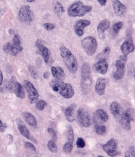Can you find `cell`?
<instances>
[{
	"mask_svg": "<svg viewBox=\"0 0 135 157\" xmlns=\"http://www.w3.org/2000/svg\"><path fill=\"white\" fill-rule=\"evenodd\" d=\"M53 10L54 11L55 13L60 16V15H62L63 13L65 12V9L64 6H62V5L58 1H56L53 5Z\"/></svg>",
	"mask_w": 135,
	"mask_h": 157,
	"instance_id": "cell-29",
	"label": "cell"
},
{
	"mask_svg": "<svg viewBox=\"0 0 135 157\" xmlns=\"http://www.w3.org/2000/svg\"><path fill=\"white\" fill-rule=\"evenodd\" d=\"M46 106H47L46 102L43 100H40L39 101L37 102V103L36 104V107L37 108V110L39 111L44 110Z\"/></svg>",
	"mask_w": 135,
	"mask_h": 157,
	"instance_id": "cell-34",
	"label": "cell"
},
{
	"mask_svg": "<svg viewBox=\"0 0 135 157\" xmlns=\"http://www.w3.org/2000/svg\"><path fill=\"white\" fill-rule=\"evenodd\" d=\"M51 72L53 77L56 79L62 81L66 78V74L64 71L61 67L52 66L51 68Z\"/></svg>",
	"mask_w": 135,
	"mask_h": 157,
	"instance_id": "cell-24",
	"label": "cell"
},
{
	"mask_svg": "<svg viewBox=\"0 0 135 157\" xmlns=\"http://www.w3.org/2000/svg\"><path fill=\"white\" fill-rule=\"evenodd\" d=\"M18 18L20 22L26 24H29L33 22L34 15L29 5H26L21 8L18 14Z\"/></svg>",
	"mask_w": 135,
	"mask_h": 157,
	"instance_id": "cell-5",
	"label": "cell"
},
{
	"mask_svg": "<svg viewBox=\"0 0 135 157\" xmlns=\"http://www.w3.org/2000/svg\"><path fill=\"white\" fill-rule=\"evenodd\" d=\"M106 127L103 124H97L95 127V132L98 135H103L106 132Z\"/></svg>",
	"mask_w": 135,
	"mask_h": 157,
	"instance_id": "cell-30",
	"label": "cell"
},
{
	"mask_svg": "<svg viewBox=\"0 0 135 157\" xmlns=\"http://www.w3.org/2000/svg\"><path fill=\"white\" fill-rule=\"evenodd\" d=\"M116 71L113 73V77L116 80H120L123 78L125 75V66L124 62L118 59L116 61Z\"/></svg>",
	"mask_w": 135,
	"mask_h": 157,
	"instance_id": "cell-13",
	"label": "cell"
},
{
	"mask_svg": "<svg viewBox=\"0 0 135 157\" xmlns=\"http://www.w3.org/2000/svg\"><path fill=\"white\" fill-rule=\"evenodd\" d=\"M44 27L47 31H51L56 28V25L51 23H45L44 24Z\"/></svg>",
	"mask_w": 135,
	"mask_h": 157,
	"instance_id": "cell-41",
	"label": "cell"
},
{
	"mask_svg": "<svg viewBox=\"0 0 135 157\" xmlns=\"http://www.w3.org/2000/svg\"><path fill=\"white\" fill-rule=\"evenodd\" d=\"M76 108V105L75 104H72L66 108L64 110V114L66 116V120L69 122H73L75 120L74 114H75V110Z\"/></svg>",
	"mask_w": 135,
	"mask_h": 157,
	"instance_id": "cell-23",
	"label": "cell"
},
{
	"mask_svg": "<svg viewBox=\"0 0 135 157\" xmlns=\"http://www.w3.org/2000/svg\"><path fill=\"white\" fill-rule=\"evenodd\" d=\"M109 116L106 112L102 109H97L94 113V120L96 125L101 124L107 122Z\"/></svg>",
	"mask_w": 135,
	"mask_h": 157,
	"instance_id": "cell-15",
	"label": "cell"
},
{
	"mask_svg": "<svg viewBox=\"0 0 135 157\" xmlns=\"http://www.w3.org/2000/svg\"><path fill=\"white\" fill-rule=\"evenodd\" d=\"M92 6L90 5H85L82 2L78 1L71 5L68 10V14L70 17L84 16L87 13L91 12Z\"/></svg>",
	"mask_w": 135,
	"mask_h": 157,
	"instance_id": "cell-3",
	"label": "cell"
},
{
	"mask_svg": "<svg viewBox=\"0 0 135 157\" xmlns=\"http://www.w3.org/2000/svg\"><path fill=\"white\" fill-rule=\"evenodd\" d=\"M81 45L88 56H92L97 49V42L95 38L89 36L84 38L81 41Z\"/></svg>",
	"mask_w": 135,
	"mask_h": 157,
	"instance_id": "cell-6",
	"label": "cell"
},
{
	"mask_svg": "<svg viewBox=\"0 0 135 157\" xmlns=\"http://www.w3.org/2000/svg\"><path fill=\"white\" fill-rule=\"evenodd\" d=\"M73 150V145L71 142H67L63 146V151L66 153L69 154Z\"/></svg>",
	"mask_w": 135,
	"mask_h": 157,
	"instance_id": "cell-35",
	"label": "cell"
},
{
	"mask_svg": "<svg viewBox=\"0 0 135 157\" xmlns=\"http://www.w3.org/2000/svg\"><path fill=\"white\" fill-rule=\"evenodd\" d=\"M28 69H29V72L32 75V77H33V78L34 79H37L38 77V71L36 69V68L34 66L30 65L28 66Z\"/></svg>",
	"mask_w": 135,
	"mask_h": 157,
	"instance_id": "cell-33",
	"label": "cell"
},
{
	"mask_svg": "<svg viewBox=\"0 0 135 157\" xmlns=\"http://www.w3.org/2000/svg\"><path fill=\"white\" fill-rule=\"evenodd\" d=\"M90 25V21L87 20H78L75 21L74 25V32L78 37H81L84 34V29Z\"/></svg>",
	"mask_w": 135,
	"mask_h": 157,
	"instance_id": "cell-11",
	"label": "cell"
},
{
	"mask_svg": "<svg viewBox=\"0 0 135 157\" xmlns=\"http://www.w3.org/2000/svg\"><path fill=\"white\" fill-rule=\"evenodd\" d=\"M22 116L25 122L29 126L36 128L37 126V122L36 118L29 112H24L22 113Z\"/></svg>",
	"mask_w": 135,
	"mask_h": 157,
	"instance_id": "cell-25",
	"label": "cell"
},
{
	"mask_svg": "<svg viewBox=\"0 0 135 157\" xmlns=\"http://www.w3.org/2000/svg\"><path fill=\"white\" fill-rule=\"evenodd\" d=\"M0 25H1V22H0Z\"/></svg>",
	"mask_w": 135,
	"mask_h": 157,
	"instance_id": "cell-52",
	"label": "cell"
},
{
	"mask_svg": "<svg viewBox=\"0 0 135 157\" xmlns=\"http://www.w3.org/2000/svg\"><path fill=\"white\" fill-rule=\"evenodd\" d=\"M93 69L96 73L101 75H105L108 69V65L105 60L97 61L93 66Z\"/></svg>",
	"mask_w": 135,
	"mask_h": 157,
	"instance_id": "cell-20",
	"label": "cell"
},
{
	"mask_svg": "<svg viewBox=\"0 0 135 157\" xmlns=\"http://www.w3.org/2000/svg\"><path fill=\"white\" fill-rule=\"evenodd\" d=\"M6 124L3 123L2 121L1 120H0V132H4L6 128Z\"/></svg>",
	"mask_w": 135,
	"mask_h": 157,
	"instance_id": "cell-43",
	"label": "cell"
},
{
	"mask_svg": "<svg viewBox=\"0 0 135 157\" xmlns=\"http://www.w3.org/2000/svg\"><path fill=\"white\" fill-rule=\"evenodd\" d=\"M98 157H104L102 156V155H98Z\"/></svg>",
	"mask_w": 135,
	"mask_h": 157,
	"instance_id": "cell-51",
	"label": "cell"
},
{
	"mask_svg": "<svg viewBox=\"0 0 135 157\" xmlns=\"http://www.w3.org/2000/svg\"><path fill=\"white\" fill-rule=\"evenodd\" d=\"M120 60H121V61H123V62H126L127 61V56H124V55H123L122 56H120Z\"/></svg>",
	"mask_w": 135,
	"mask_h": 157,
	"instance_id": "cell-45",
	"label": "cell"
},
{
	"mask_svg": "<svg viewBox=\"0 0 135 157\" xmlns=\"http://www.w3.org/2000/svg\"><path fill=\"white\" fill-rule=\"evenodd\" d=\"M135 118V110L133 109H128L126 111L124 112L119 121L123 128L129 130L131 128V122L134 121Z\"/></svg>",
	"mask_w": 135,
	"mask_h": 157,
	"instance_id": "cell-7",
	"label": "cell"
},
{
	"mask_svg": "<svg viewBox=\"0 0 135 157\" xmlns=\"http://www.w3.org/2000/svg\"><path fill=\"white\" fill-rule=\"evenodd\" d=\"M68 139L69 140V142H71L73 144L74 137L73 130L72 126H69L68 128Z\"/></svg>",
	"mask_w": 135,
	"mask_h": 157,
	"instance_id": "cell-36",
	"label": "cell"
},
{
	"mask_svg": "<svg viewBox=\"0 0 135 157\" xmlns=\"http://www.w3.org/2000/svg\"><path fill=\"white\" fill-rule=\"evenodd\" d=\"M35 46L37 48V53L41 55L45 63H48L49 60V51L48 48H46L40 40H38L36 42Z\"/></svg>",
	"mask_w": 135,
	"mask_h": 157,
	"instance_id": "cell-10",
	"label": "cell"
},
{
	"mask_svg": "<svg viewBox=\"0 0 135 157\" xmlns=\"http://www.w3.org/2000/svg\"><path fill=\"white\" fill-rule=\"evenodd\" d=\"M110 22L107 20H103L101 21L97 26V33L98 36L101 40L105 39V32L109 29Z\"/></svg>",
	"mask_w": 135,
	"mask_h": 157,
	"instance_id": "cell-21",
	"label": "cell"
},
{
	"mask_svg": "<svg viewBox=\"0 0 135 157\" xmlns=\"http://www.w3.org/2000/svg\"><path fill=\"white\" fill-rule=\"evenodd\" d=\"M26 1H27V2H33L35 0H26Z\"/></svg>",
	"mask_w": 135,
	"mask_h": 157,
	"instance_id": "cell-50",
	"label": "cell"
},
{
	"mask_svg": "<svg viewBox=\"0 0 135 157\" xmlns=\"http://www.w3.org/2000/svg\"><path fill=\"white\" fill-rule=\"evenodd\" d=\"M3 50L5 53L10 54L12 50V44L10 42H7L3 46Z\"/></svg>",
	"mask_w": 135,
	"mask_h": 157,
	"instance_id": "cell-37",
	"label": "cell"
},
{
	"mask_svg": "<svg viewBox=\"0 0 135 157\" xmlns=\"http://www.w3.org/2000/svg\"><path fill=\"white\" fill-rule=\"evenodd\" d=\"M128 153L129 154L131 157H135V147L134 146H132L129 149V152Z\"/></svg>",
	"mask_w": 135,
	"mask_h": 157,
	"instance_id": "cell-44",
	"label": "cell"
},
{
	"mask_svg": "<svg viewBox=\"0 0 135 157\" xmlns=\"http://www.w3.org/2000/svg\"><path fill=\"white\" fill-rule=\"evenodd\" d=\"M17 122L18 128L19 131H20L21 134L24 137H25L26 138H27L28 140H31V141H33L34 142H36V141L33 140H35V139H33L30 136V134L28 128H26V126L22 122V121L20 120H17Z\"/></svg>",
	"mask_w": 135,
	"mask_h": 157,
	"instance_id": "cell-22",
	"label": "cell"
},
{
	"mask_svg": "<svg viewBox=\"0 0 135 157\" xmlns=\"http://www.w3.org/2000/svg\"><path fill=\"white\" fill-rule=\"evenodd\" d=\"M123 25L124 24H123V22H119L117 23H116L115 25L113 26L112 32H113V34L115 35V36H116L118 34L120 29L123 28Z\"/></svg>",
	"mask_w": 135,
	"mask_h": 157,
	"instance_id": "cell-31",
	"label": "cell"
},
{
	"mask_svg": "<svg viewBox=\"0 0 135 157\" xmlns=\"http://www.w3.org/2000/svg\"><path fill=\"white\" fill-rule=\"evenodd\" d=\"M22 49L23 48L21 45L20 37L18 34H15L13 38L12 50L10 54L13 56H16L18 53L22 52Z\"/></svg>",
	"mask_w": 135,
	"mask_h": 157,
	"instance_id": "cell-12",
	"label": "cell"
},
{
	"mask_svg": "<svg viewBox=\"0 0 135 157\" xmlns=\"http://www.w3.org/2000/svg\"><path fill=\"white\" fill-rule=\"evenodd\" d=\"M49 72H48V71H45V73H44V78L45 79H48L49 77Z\"/></svg>",
	"mask_w": 135,
	"mask_h": 157,
	"instance_id": "cell-48",
	"label": "cell"
},
{
	"mask_svg": "<svg viewBox=\"0 0 135 157\" xmlns=\"http://www.w3.org/2000/svg\"><path fill=\"white\" fill-rule=\"evenodd\" d=\"M24 87L28 93V98L30 103H36L38 98L39 94L33 84L29 81L26 80L24 81Z\"/></svg>",
	"mask_w": 135,
	"mask_h": 157,
	"instance_id": "cell-9",
	"label": "cell"
},
{
	"mask_svg": "<svg viewBox=\"0 0 135 157\" xmlns=\"http://www.w3.org/2000/svg\"><path fill=\"white\" fill-rule=\"evenodd\" d=\"M60 94L66 99H69L73 97L74 94L73 86L70 83H64L60 90Z\"/></svg>",
	"mask_w": 135,
	"mask_h": 157,
	"instance_id": "cell-19",
	"label": "cell"
},
{
	"mask_svg": "<svg viewBox=\"0 0 135 157\" xmlns=\"http://www.w3.org/2000/svg\"><path fill=\"white\" fill-rule=\"evenodd\" d=\"M125 157H131V156L129 155V153H128V152H126V153H125Z\"/></svg>",
	"mask_w": 135,
	"mask_h": 157,
	"instance_id": "cell-49",
	"label": "cell"
},
{
	"mask_svg": "<svg viewBox=\"0 0 135 157\" xmlns=\"http://www.w3.org/2000/svg\"><path fill=\"white\" fill-rule=\"evenodd\" d=\"M25 146L26 149H30L31 150H32L33 151L36 152V147H34V146L32 144V143H30V142H26L25 144Z\"/></svg>",
	"mask_w": 135,
	"mask_h": 157,
	"instance_id": "cell-42",
	"label": "cell"
},
{
	"mask_svg": "<svg viewBox=\"0 0 135 157\" xmlns=\"http://www.w3.org/2000/svg\"><path fill=\"white\" fill-rule=\"evenodd\" d=\"M120 49L124 56H127L128 54L134 51L135 45L133 41V38L132 37L128 38L127 40L123 42V44L121 46Z\"/></svg>",
	"mask_w": 135,
	"mask_h": 157,
	"instance_id": "cell-14",
	"label": "cell"
},
{
	"mask_svg": "<svg viewBox=\"0 0 135 157\" xmlns=\"http://www.w3.org/2000/svg\"><path fill=\"white\" fill-rule=\"evenodd\" d=\"M47 147L49 150L52 153H56L58 151V146L55 143V141L50 140L48 142Z\"/></svg>",
	"mask_w": 135,
	"mask_h": 157,
	"instance_id": "cell-32",
	"label": "cell"
},
{
	"mask_svg": "<svg viewBox=\"0 0 135 157\" xmlns=\"http://www.w3.org/2000/svg\"><path fill=\"white\" fill-rule=\"evenodd\" d=\"M65 83L62 80L58 79H54L51 81L50 83V86L53 89V91H59L62 89V87L64 86Z\"/></svg>",
	"mask_w": 135,
	"mask_h": 157,
	"instance_id": "cell-27",
	"label": "cell"
},
{
	"mask_svg": "<svg viewBox=\"0 0 135 157\" xmlns=\"http://www.w3.org/2000/svg\"><path fill=\"white\" fill-rule=\"evenodd\" d=\"M78 124L82 128H89L92 124V119L89 111L84 108H80L77 113Z\"/></svg>",
	"mask_w": 135,
	"mask_h": 157,
	"instance_id": "cell-4",
	"label": "cell"
},
{
	"mask_svg": "<svg viewBox=\"0 0 135 157\" xmlns=\"http://www.w3.org/2000/svg\"><path fill=\"white\" fill-rule=\"evenodd\" d=\"M102 147L110 157H115L120 154L117 151L118 142L114 138H112L106 144L102 145Z\"/></svg>",
	"mask_w": 135,
	"mask_h": 157,
	"instance_id": "cell-8",
	"label": "cell"
},
{
	"mask_svg": "<svg viewBox=\"0 0 135 157\" xmlns=\"http://www.w3.org/2000/svg\"><path fill=\"white\" fill-rule=\"evenodd\" d=\"M13 91L14 92L15 94L18 98H21V99L24 98L25 92L24 87L20 83L18 82L17 81L15 82L14 85V86H13Z\"/></svg>",
	"mask_w": 135,
	"mask_h": 157,
	"instance_id": "cell-26",
	"label": "cell"
},
{
	"mask_svg": "<svg viewBox=\"0 0 135 157\" xmlns=\"http://www.w3.org/2000/svg\"><path fill=\"white\" fill-rule=\"evenodd\" d=\"M48 132H49L50 136L52 137V140L53 141H56V139H57V135H56V131L52 128H49L48 129Z\"/></svg>",
	"mask_w": 135,
	"mask_h": 157,
	"instance_id": "cell-40",
	"label": "cell"
},
{
	"mask_svg": "<svg viewBox=\"0 0 135 157\" xmlns=\"http://www.w3.org/2000/svg\"><path fill=\"white\" fill-rule=\"evenodd\" d=\"M113 8L115 14L117 16L123 17L127 12V8L119 0H114L113 2Z\"/></svg>",
	"mask_w": 135,
	"mask_h": 157,
	"instance_id": "cell-16",
	"label": "cell"
},
{
	"mask_svg": "<svg viewBox=\"0 0 135 157\" xmlns=\"http://www.w3.org/2000/svg\"><path fill=\"white\" fill-rule=\"evenodd\" d=\"M109 81L108 79L106 78L101 77L97 80L96 86H95V91L99 95H104L105 91V87L106 84Z\"/></svg>",
	"mask_w": 135,
	"mask_h": 157,
	"instance_id": "cell-17",
	"label": "cell"
},
{
	"mask_svg": "<svg viewBox=\"0 0 135 157\" xmlns=\"http://www.w3.org/2000/svg\"><path fill=\"white\" fill-rule=\"evenodd\" d=\"M60 54L68 71L72 73H75L77 71V60L74 54L66 46H61Z\"/></svg>",
	"mask_w": 135,
	"mask_h": 157,
	"instance_id": "cell-1",
	"label": "cell"
},
{
	"mask_svg": "<svg viewBox=\"0 0 135 157\" xmlns=\"http://www.w3.org/2000/svg\"><path fill=\"white\" fill-rule=\"evenodd\" d=\"M128 75L132 77H134L135 75V65L133 63H130L128 66Z\"/></svg>",
	"mask_w": 135,
	"mask_h": 157,
	"instance_id": "cell-38",
	"label": "cell"
},
{
	"mask_svg": "<svg viewBox=\"0 0 135 157\" xmlns=\"http://www.w3.org/2000/svg\"><path fill=\"white\" fill-rule=\"evenodd\" d=\"M110 52H111L110 48L107 46L103 50L102 52L99 53L96 56V61H102V60H105V61H106L108 59V58H109Z\"/></svg>",
	"mask_w": 135,
	"mask_h": 157,
	"instance_id": "cell-28",
	"label": "cell"
},
{
	"mask_svg": "<svg viewBox=\"0 0 135 157\" xmlns=\"http://www.w3.org/2000/svg\"><path fill=\"white\" fill-rule=\"evenodd\" d=\"M3 83V75L2 73V71L0 69V86L2 85Z\"/></svg>",
	"mask_w": 135,
	"mask_h": 157,
	"instance_id": "cell-46",
	"label": "cell"
},
{
	"mask_svg": "<svg viewBox=\"0 0 135 157\" xmlns=\"http://www.w3.org/2000/svg\"><path fill=\"white\" fill-rule=\"evenodd\" d=\"M81 89L85 94L90 91L92 80L91 77V69L89 65L85 62L83 63L81 67Z\"/></svg>",
	"mask_w": 135,
	"mask_h": 157,
	"instance_id": "cell-2",
	"label": "cell"
},
{
	"mask_svg": "<svg viewBox=\"0 0 135 157\" xmlns=\"http://www.w3.org/2000/svg\"><path fill=\"white\" fill-rule=\"evenodd\" d=\"M98 1L99 4L101 6H105L106 4L107 0H98Z\"/></svg>",
	"mask_w": 135,
	"mask_h": 157,
	"instance_id": "cell-47",
	"label": "cell"
},
{
	"mask_svg": "<svg viewBox=\"0 0 135 157\" xmlns=\"http://www.w3.org/2000/svg\"><path fill=\"white\" fill-rule=\"evenodd\" d=\"M76 145L78 148L82 149L85 146V142L82 138H78L76 142Z\"/></svg>",
	"mask_w": 135,
	"mask_h": 157,
	"instance_id": "cell-39",
	"label": "cell"
},
{
	"mask_svg": "<svg viewBox=\"0 0 135 157\" xmlns=\"http://www.w3.org/2000/svg\"><path fill=\"white\" fill-rule=\"evenodd\" d=\"M110 111L111 114L118 121L121 118L124 113L123 108L120 105V104L119 102L115 101L111 103L110 105Z\"/></svg>",
	"mask_w": 135,
	"mask_h": 157,
	"instance_id": "cell-18",
	"label": "cell"
}]
</instances>
